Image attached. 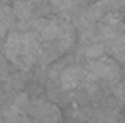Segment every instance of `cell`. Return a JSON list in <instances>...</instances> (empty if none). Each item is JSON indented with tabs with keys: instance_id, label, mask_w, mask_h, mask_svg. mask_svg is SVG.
Instances as JSON below:
<instances>
[{
	"instance_id": "3",
	"label": "cell",
	"mask_w": 125,
	"mask_h": 123,
	"mask_svg": "<svg viewBox=\"0 0 125 123\" xmlns=\"http://www.w3.org/2000/svg\"><path fill=\"white\" fill-rule=\"evenodd\" d=\"M89 71L84 66H70L67 70L60 71V76H59V84L62 85V88L70 90L78 87L79 84H83V80L87 77Z\"/></svg>"
},
{
	"instance_id": "1",
	"label": "cell",
	"mask_w": 125,
	"mask_h": 123,
	"mask_svg": "<svg viewBox=\"0 0 125 123\" xmlns=\"http://www.w3.org/2000/svg\"><path fill=\"white\" fill-rule=\"evenodd\" d=\"M40 41L35 33H11L5 44V55L10 62L18 65L22 70H27L40 55Z\"/></svg>"
},
{
	"instance_id": "5",
	"label": "cell",
	"mask_w": 125,
	"mask_h": 123,
	"mask_svg": "<svg viewBox=\"0 0 125 123\" xmlns=\"http://www.w3.org/2000/svg\"><path fill=\"white\" fill-rule=\"evenodd\" d=\"M13 13L21 21H29L33 16V5L29 0H18L13 6Z\"/></svg>"
},
{
	"instance_id": "9",
	"label": "cell",
	"mask_w": 125,
	"mask_h": 123,
	"mask_svg": "<svg viewBox=\"0 0 125 123\" xmlns=\"http://www.w3.org/2000/svg\"><path fill=\"white\" fill-rule=\"evenodd\" d=\"M14 107L18 109L19 112L27 111V109L30 107V101H29L27 95H21V96H18V98H16V101H14Z\"/></svg>"
},
{
	"instance_id": "2",
	"label": "cell",
	"mask_w": 125,
	"mask_h": 123,
	"mask_svg": "<svg viewBox=\"0 0 125 123\" xmlns=\"http://www.w3.org/2000/svg\"><path fill=\"white\" fill-rule=\"evenodd\" d=\"M87 71H90V74H94V76L111 80V82L117 80L122 73L119 65L108 57H100V59H95L90 63H87Z\"/></svg>"
},
{
	"instance_id": "10",
	"label": "cell",
	"mask_w": 125,
	"mask_h": 123,
	"mask_svg": "<svg viewBox=\"0 0 125 123\" xmlns=\"http://www.w3.org/2000/svg\"><path fill=\"white\" fill-rule=\"evenodd\" d=\"M29 2H30V3H32V5H33V6H35V5H41V3H43V2H44V0H29Z\"/></svg>"
},
{
	"instance_id": "11",
	"label": "cell",
	"mask_w": 125,
	"mask_h": 123,
	"mask_svg": "<svg viewBox=\"0 0 125 123\" xmlns=\"http://www.w3.org/2000/svg\"><path fill=\"white\" fill-rule=\"evenodd\" d=\"M74 2H83V0H74Z\"/></svg>"
},
{
	"instance_id": "8",
	"label": "cell",
	"mask_w": 125,
	"mask_h": 123,
	"mask_svg": "<svg viewBox=\"0 0 125 123\" xmlns=\"http://www.w3.org/2000/svg\"><path fill=\"white\" fill-rule=\"evenodd\" d=\"M51 5L57 11H71L76 5V2L74 0H51Z\"/></svg>"
},
{
	"instance_id": "4",
	"label": "cell",
	"mask_w": 125,
	"mask_h": 123,
	"mask_svg": "<svg viewBox=\"0 0 125 123\" xmlns=\"http://www.w3.org/2000/svg\"><path fill=\"white\" fill-rule=\"evenodd\" d=\"M103 46H104V49H109L111 55H113L117 62L125 63V33L117 35L114 40L104 43Z\"/></svg>"
},
{
	"instance_id": "6",
	"label": "cell",
	"mask_w": 125,
	"mask_h": 123,
	"mask_svg": "<svg viewBox=\"0 0 125 123\" xmlns=\"http://www.w3.org/2000/svg\"><path fill=\"white\" fill-rule=\"evenodd\" d=\"M81 52H83L84 57H87V59H100V57H103L104 54V46L103 44H98V43H87L83 46V49H81Z\"/></svg>"
},
{
	"instance_id": "7",
	"label": "cell",
	"mask_w": 125,
	"mask_h": 123,
	"mask_svg": "<svg viewBox=\"0 0 125 123\" xmlns=\"http://www.w3.org/2000/svg\"><path fill=\"white\" fill-rule=\"evenodd\" d=\"M117 122V112L113 109H103V111H97L94 114L92 123H116Z\"/></svg>"
}]
</instances>
